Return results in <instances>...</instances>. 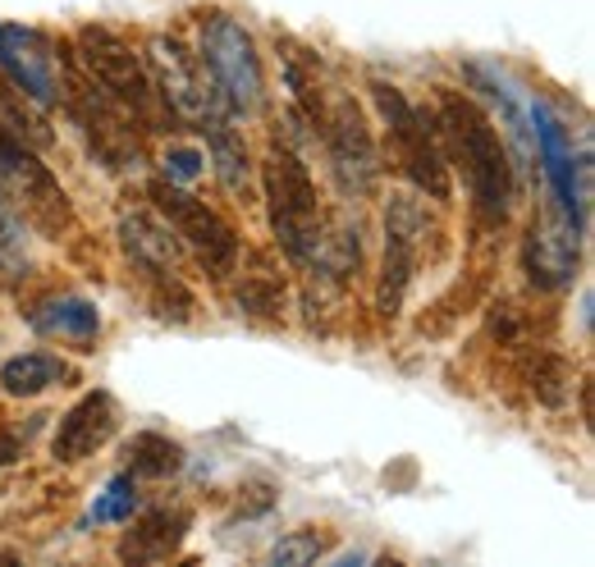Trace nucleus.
Here are the masks:
<instances>
[{"label": "nucleus", "mask_w": 595, "mask_h": 567, "mask_svg": "<svg viewBox=\"0 0 595 567\" xmlns=\"http://www.w3.org/2000/svg\"><path fill=\"white\" fill-rule=\"evenodd\" d=\"M0 202L28 211L46 229L65 225V215H70L65 193H60V183L51 179V170L28 151V142L10 138L6 129H0Z\"/></svg>", "instance_id": "8"}, {"label": "nucleus", "mask_w": 595, "mask_h": 567, "mask_svg": "<svg viewBox=\"0 0 595 567\" xmlns=\"http://www.w3.org/2000/svg\"><path fill=\"white\" fill-rule=\"evenodd\" d=\"M0 129H6L10 138H19V142H28V147H46L51 142L42 106L28 101L6 74H0Z\"/></svg>", "instance_id": "21"}, {"label": "nucleus", "mask_w": 595, "mask_h": 567, "mask_svg": "<svg viewBox=\"0 0 595 567\" xmlns=\"http://www.w3.org/2000/svg\"><path fill=\"white\" fill-rule=\"evenodd\" d=\"M577 252H582V229L563 211L550 206L536 225H531L527 247H522L527 279L545 293L563 289V284H573V275H577Z\"/></svg>", "instance_id": "10"}, {"label": "nucleus", "mask_w": 595, "mask_h": 567, "mask_svg": "<svg viewBox=\"0 0 595 567\" xmlns=\"http://www.w3.org/2000/svg\"><path fill=\"white\" fill-rule=\"evenodd\" d=\"M124 458H129V477H147V481H166L183 467V449L170 435H156V430L134 435L124 445Z\"/></svg>", "instance_id": "20"}, {"label": "nucleus", "mask_w": 595, "mask_h": 567, "mask_svg": "<svg viewBox=\"0 0 595 567\" xmlns=\"http://www.w3.org/2000/svg\"><path fill=\"white\" fill-rule=\"evenodd\" d=\"M151 65H156V92L161 101L179 115V119H211V115H225V97L215 92V83L202 78V69L193 65L174 38H151Z\"/></svg>", "instance_id": "9"}, {"label": "nucleus", "mask_w": 595, "mask_h": 567, "mask_svg": "<svg viewBox=\"0 0 595 567\" xmlns=\"http://www.w3.org/2000/svg\"><path fill=\"white\" fill-rule=\"evenodd\" d=\"M202 165H206V156L193 151V147H170L166 151V179L170 183H193L202 174Z\"/></svg>", "instance_id": "24"}, {"label": "nucleus", "mask_w": 595, "mask_h": 567, "mask_svg": "<svg viewBox=\"0 0 595 567\" xmlns=\"http://www.w3.org/2000/svg\"><path fill=\"white\" fill-rule=\"evenodd\" d=\"M371 101L375 110H381L385 129L394 138V151L403 170H408V179L422 188V193L431 197H449V170H445V151H440V138H435V119L426 110H417L394 83H371Z\"/></svg>", "instance_id": "3"}, {"label": "nucleus", "mask_w": 595, "mask_h": 567, "mask_svg": "<svg viewBox=\"0 0 595 567\" xmlns=\"http://www.w3.org/2000/svg\"><path fill=\"white\" fill-rule=\"evenodd\" d=\"M202 55H206V74H211L215 92L225 97V106L253 115L266 97V74H262V55H257L253 33L230 14H206Z\"/></svg>", "instance_id": "4"}, {"label": "nucleus", "mask_w": 595, "mask_h": 567, "mask_svg": "<svg viewBox=\"0 0 595 567\" xmlns=\"http://www.w3.org/2000/svg\"><path fill=\"white\" fill-rule=\"evenodd\" d=\"M115 435V398L102 394V389H92L83 394L65 417H60V430L51 439V453L60 462H78L87 453H97L106 439Z\"/></svg>", "instance_id": "14"}, {"label": "nucleus", "mask_w": 595, "mask_h": 567, "mask_svg": "<svg viewBox=\"0 0 595 567\" xmlns=\"http://www.w3.org/2000/svg\"><path fill=\"white\" fill-rule=\"evenodd\" d=\"M321 129H326V142H330V161L343 179V188L353 193H366L371 179H375V147H371V133L362 124V110L339 97L330 115H321Z\"/></svg>", "instance_id": "12"}, {"label": "nucleus", "mask_w": 595, "mask_h": 567, "mask_svg": "<svg viewBox=\"0 0 595 567\" xmlns=\"http://www.w3.org/2000/svg\"><path fill=\"white\" fill-rule=\"evenodd\" d=\"M33 325L42 334H60V339H74V343H92L102 334V311L92 307L87 298H55L51 307H42Z\"/></svg>", "instance_id": "18"}, {"label": "nucleus", "mask_w": 595, "mask_h": 567, "mask_svg": "<svg viewBox=\"0 0 595 567\" xmlns=\"http://www.w3.org/2000/svg\"><path fill=\"white\" fill-rule=\"evenodd\" d=\"M262 183H266V202H270V229L294 261L321 266L330 275H343L358 266V238L349 243V238L326 234L321 206H317V183H311L307 165L289 147H270L266 165H262Z\"/></svg>", "instance_id": "1"}, {"label": "nucleus", "mask_w": 595, "mask_h": 567, "mask_svg": "<svg viewBox=\"0 0 595 567\" xmlns=\"http://www.w3.org/2000/svg\"><path fill=\"white\" fill-rule=\"evenodd\" d=\"M531 119H536V142H541V161H545V174L559 193V206L573 225L586 234V165H573V147H569V133L563 124L554 119V110L545 101L531 106Z\"/></svg>", "instance_id": "11"}, {"label": "nucleus", "mask_w": 595, "mask_h": 567, "mask_svg": "<svg viewBox=\"0 0 595 567\" xmlns=\"http://www.w3.org/2000/svg\"><path fill=\"white\" fill-rule=\"evenodd\" d=\"M330 549V535H317V531H298V535H285L275 549H270V563L279 567H298V563H311Z\"/></svg>", "instance_id": "23"}, {"label": "nucleus", "mask_w": 595, "mask_h": 567, "mask_svg": "<svg viewBox=\"0 0 595 567\" xmlns=\"http://www.w3.org/2000/svg\"><path fill=\"white\" fill-rule=\"evenodd\" d=\"M440 133L467 179V193H472L477 211L486 220H504L513 202V170H509V156L495 124L463 92H440Z\"/></svg>", "instance_id": "2"}, {"label": "nucleus", "mask_w": 595, "mask_h": 567, "mask_svg": "<svg viewBox=\"0 0 595 567\" xmlns=\"http://www.w3.org/2000/svg\"><path fill=\"white\" fill-rule=\"evenodd\" d=\"M119 234H124V247H129V257L142 261L147 270H156V275L174 270V261H179V238H174L170 225H156L151 215L134 211V215L119 220Z\"/></svg>", "instance_id": "16"}, {"label": "nucleus", "mask_w": 595, "mask_h": 567, "mask_svg": "<svg viewBox=\"0 0 595 567\" xmlns=\"http://www.w3.org/2000/svg\"><path fill=\"white\" fill-rule=\"evenodd\" d=\"M147 193H151L156 206H161V215L170 220L174 238H183L188 247H193L211 275H230L234 270V261H238V234H234V225H230L221 211H211L206 202H198L193 193H183V188L170 183V179H151Z\"/></svg>", "instance_id": "6"}, {"label": "nucleus", "mask_w": 595, "mask_h": 567, "mask_svg": "<svg viewBox=\"0 0 595 567\" xmlns=\"http://www.w3.org/2000/svg\"><path fill=\"white\" fill-rule=\"evenodd\" d=\"M0 74H6L28 101L60 106L70 101V78L65 65L55 60L51 42L38 33V28H23V23H0Z\"/></svg>", "instance_id": "7"}, {"label": "nucleus", "mask_w": 595, "mask_h": 567, "mask_svg": "<svg viewBox=\"0 0 595 567\" xmlns=\"http://www.w3.org/2000/svg\"><path fill=\"white\" fill-rule=\"evenodd\" d=\"M183 526H188V517H183V513H166V509H156V513H147L129 535H124L119 558H124V563H161V558H170V554L179 549Z\"/></svg>", "instance_id": "15"}, {"label": "nucleus", "mask_w": 595, "mask_h": 567, "mask_svg": "<svg viewBox=\"0 0 595 567\" xmlns=\"http://www.w3.org/2000/svg\"><path fill=\"white\" fill-rule=\"evenodd\" d=\"M19 458V439H10V435H0V467H10Z\"/></svg>", "instance_id": "26"}, {"label": "nucleus", "mask_w": 595, "mask_h": 567, "mask_svg": "<svg viewBox=\"0 0 595 567\" xmlns=\"http://www.w3.org/2000/svg\"><path fill=\"white\" fill-rule=\"evenodd\" d=\"M134 513H138V477L119 471L106 485V494H97V503H92V522H129Z\"/></svg>", "instance_id": "22"}, {"label": "nucleus", "mask_w": 595, "mask_h": 567, "mask_svg": "<svg viewBox=\"0 0 595 567\" xmlns=\"http://www.w3.org/2000/svg\"><path fill=\"white\" fill-rule=\"evenodd\" d=\"M23 261V225L14 220V211L0 202V266H19Z\"/></svg>", "instance_id": "25"}, {"label": "nucleus", "mask_w": 595, "mask_h": 567, "mask_svg": "<svg viewBox=\"0 0 595 567\" xmlns=\"http://www.w3.org/2000/svg\"><path fill=\"white\" fill-rule=\"evenodd\" d=\"M65 375H70V366L55 353H19L0 366V389H6L10 398H38L51 385L65 381Z\"/></svg>", "instance_id": "17"}, {"label": "nucleus", "mask_w": 595, "mask_h": 567, "mask_svg": "<svg viewBox=\"0 0 595 567\" xmlns=\"http://www.w3.org/2000/svg\"><path fill=\"white\" fill-rule=\"evenodd\" d=\"M206 138H211V161H215V174L230 193L247 197V188H253V170H247V151L243 142L234 138V129L225 124V115H211L206 119Z\"/></svg>", "instance_id": "19"}, {"label": "nucleus", "mask_w": 595, "mask_h": 567, "mask_svg": "<svg viewBox=\"0 0 595 567\" xmlns=\"http://www.w3.org/2000/svg\"><path fill=\"white\" fill-rule=\"evenodd\" d=\"M78 55H83V69L92 74V83H102L134 119H142L147 129L161 124L166 101H161V92H156L147 65L134 55V46H124L115 33H106V28H83L78 33Z\"/></svg>", "instance_id": "5"}, {"label": "nucleus", "mask_w": 595, "mask_h": 567, "mask_svg": "<svg viewBox=\"0 0 595 567\" xmlns=\"http://www.w3.org/2000/svg\"><path fill=\"white\" fill-rule=\"evenodd\" d=\"M417 229H422V211L413 206V197H394L390 215H385V266H381V311L394 317L403 293H408V279L417 266Z\"/></svg>", "instance_id": "13"}]
</instances>
